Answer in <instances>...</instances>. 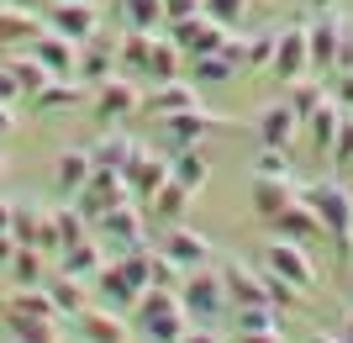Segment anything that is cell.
Wrapping results in <instances>:
<instances>
[{
    "label": "cell",
    "mask_w": 353,
    "mask_h": 343,
    "mask_svg": "<svg viewBox=\"0 0 353 343\" xmlns=\"http://www.w3.org/2000/svg\"><path fill=\"white\" fill-rule=\"evenodd\" d=\"M179 306L190 312V322H216V317L232 312V296H227V285H221V269H190L185 280H179Z\"/></svg>",
    "instance_id": "1"
},
{
    "label": "cell",
    "mask_w": 353,
    "mask_h": 343,
    "mask_svg": "<svg viewBox=\"0 0 353 343\" xmlns=\"http://www.w3.org/2000/svg\"><path fill=\"white\" fill-rule=\"evenodd\" d=\"M306 201H311V211H316V222H322V233L338 248H348V238H353V195H348V185H338V179H316L306 190Z\"/></svg>",
    "instance_id": "2"
},
{
    "label": "cell",
    "mask_w": 353,
    "mask_h": 343,
    "mask_svg": "<svg viewBox=\"0 0 353 343\" xmlns=\"http://www.w3.org/2000/svg\"><path fill=\"white\" fill-rule=\"evenodd\" d=\"M95 233H101V243L111 248V254L143 248L148 243V211H137V201H121V206H111L101 222H95Z\"/></svg>",
    "instance_id": "3"
},
{
    "label": "cell",
    "mask_w": 353,
    "mask_h": 343,
    "mask_svg": "<svg viewBox=\"0 0 353 343\" xmlns=\"http://www.w3.org/2000/svg\"><path fill=\"white\" fill-rule=\"evenodd\" d=\"M259 264L269 269V275H280L285 285H295V291H311L316 285V264H311V254H306V243H290V238H274L264 248V259Z\"/></svg>",
    "instance_id": "4"
},
{
    "label": "cell",
    "mask_w": 353,
    "mask_h": 343,
    "mask_svg": "<svg viewBox=\"0 0 353 343\" xmlns=\"http://www.w3.org/2000/svg\"><path fill=\"white\" fill-rule=\"evenodd\" d=\"M101 21L105 16H101L95 0H53V6H48V27L63 32V37H74L79 48L101 37Z\"/></svg>",
    "instance_id": "5"
},
{
    "label": "cell",
    "mask_w": 353,
    "mask_h": 343,
    "mask_svg": "<svg viewBox=\"0 0 353 343\" xmlns=\"http://www.w3.org/2000/svg\"><path fill=\"white\" fill-rule=\"evenodd\" d=\"M274 79L280 85H295V79H306L311 75V37L306 27H280L274 32Z\"/></svg>",
    "instance_id": "6"
},
{
    "label": "cell",
    "mask_w": 353,
    "mask_h": 343,
    "mask_svg": "<svg viewBox=\"0 0 353 343\" xmlns=\"http://www.w3.org/2000/svg\"><path fill=\"white\" fill-rule=\"evenodd\" d=\"M121 179H127V195H132L137 206H148V201H153V195L169 185V159L137 148L132 159H127V169H121Z\"/></svg>",
    "instance_id": "7"
},
{
    "label": "cell",
    "mask_w": 353,
    "mask_h": 343,
    "mask_svg": "<svg viewBox=\"0 0 353 343\" xmlns=\"http://www.w3.org/2000/svg\"><path fill=\"white\" fill-rule=\"evenodd\" d=\"M169 37H174V43L185 48V59H206V53H221V48H227V37H232V32H227L221 21H211V16L201 11V16H190V21L169 27Z\"/></svg>",
    "instance_id": "8"
},
{
    "label": "cell",
    "mask_w": 353,
    "mask_h": 343,
    "mask_svg": "<svg viewBox=\"0 0 353 343\" xmlns=\"http://www.w3.org/2000/svg\"><path fill=\"white\" fill-rule=\"evenodd\" d=\"M32 59L43 63L48 75L53 79H79V43H74V37H63V32H53L48 27L43 37H37V43L27 48Z\"/></svg>",
    "instance_id": "9"
},
{
    "label": "cell",
    "mask_w": 353,
    "mask_h": 343,
    "mask_svg": "<svg viewBox=\"0 0 353 343\" xmlns=\"http://www.w3.org/2000/svg\"><path fill=\"white\" fill-rule=\"evenodd\" d=\"M301 127H306V121L290 111V101H274V106H264V111L253 117V137H259V148H290L295 137H301Z\"/></svg>",
    "instance_id": "10"
},
{
    "label": "cell",
    "mask_w": 353,
    "mask_h": 343,
    "mask_svg": "<svg viewBox=\"0 0 353 343\" xmlns=\"http://www.w3.org/2000/svg\"><path fill=\"white\" fill-rule=\"evenodd\" d=\"M95 111H101L105 127H117V121H127L132 111H143V90L127 75H111L105 85H95Z\"/></svg>",
    "instance_id": "11"
},
{
    "label": "cell",
    "mask_w": 353,
    "mask_h": 343,
    "mask_svg": "<svg viewBox=\"0 0 353 343\" xmlns=\"http://www.w3.org/2000/svg\"><path fill=\"white\" fill-rule=\"evenodd\" d=\"M221 269V285H227V296H232V306H253V301H274L269 296V280H264V269L253 275L243 259H227V264H216Z\"/></svg>",
    "instance_id": "12"
},
{
    "label": "cell",
    "mask_w": 353,
    "mask_h": 343,
    "mask_svg": "<svg viewBox=\"0 0 353 343\" xmlns=\"http://www.w3.org/2000/svg\"><path fill=\"white\" fill-rule=\"evenodd\" d=\"M74 328L85 343H132V328L117 317V306H85L74 317Z\"/></svg>",
    "instance_id": "13"
},
{
    "label": "cell",
    "mask_w": 353,
    "mask_h": 343,
    "mask_svg": "<svg viewBox=\"0 0 353 343\" xmlns=\"http://www.w3.org/2000/svg\"><path fill=\"white\" fill-rule=\"evenodd\" d=\"M159 121H163V148H169V153L195 148V143L216 127V117H206L201 106H195V111H174V117H159Z\"/></svg>",
    "instance_id": "14"
},
{
    "label": "cell",
    "mask_w": 353,
    "mask_h": 343,
    "mask_svg": "<svg viewBox=\"0 0 353 343\" xmlns=\"http://www.w3.org/2000/svg\"><path fill=\"white\" fill-rule=\"evenodd\" d=\"M343 117H348V111H343L338 95H327V101L306 117V137H311V153H316V159H332V143H338Z\"/></svg>",
    "instance_id": "15"
},
{
    "label": "cell",
    "mask_w": 353,
    "mask_h": 343,
    "mask_svg": "<svg viewBox=\"0 0 353 343\" xmlns=\"http://www.w3.org/2000/svg\"><path fill=\"white\" fill-rule=\"evenodd\" d=\"M311 37V75H338V48H343V21L322 16L316 27H306Z\"/></svg>",
    "instance_id": "16"
},
{
    "label": "cell",
    "mask_w": 353,
    "mask_h": 343,
    "mask_svg": "<svg viewBox=\"0 0 353 343\" xmlns=\"http://www.w3.org/2000/svg\"><path fill=\"white\" fill-rule=\"evenodd\" d=\"M143 106L153 111V117H174V111H195L201 106V85L195 79H163L159 90H148Z\"/></svg>",
    "instance_id": "17"
},
{
    "label": "cell",
    "mask_w": 353,
    "mask_h": 343,
    "mask_svg": "<svg viewBox=\"0 0 353 343\" xmlns=\"http://www.w3.org/2000/svg\"><path fill=\"white\" fill-rule=\"evenodd\" d=\"M48 32L43 11H21V6H0V43L6 48H32Z\"/></svg>",
    "instance_id": "18"
},
{
    "label": "cell",
    "mask_w": 353,
    "mask_h": 343,
    "mask_svg": "<svg viewBox=\"0 0 353 343\" xmlns=\"http://www.w3.org/2000/svg\"><path fill=\"white\" fill-rule=\"evenodd\" d=\"M290 201H295L290 175H253V211H259L264 222H274V217H280Z\"/></svg>",
    "instance_id": "19"
},
{
    "label": "cell",
    "mask_w": 353,
    "mask_h": 343,
    "mask_svg": "<svg viewBox=\"0 0 353 343\" xmlns=\"http://www.w3.org/2000/svg\"><path fill=\"white\" fill-rule=\"evenodd\" d=\"M90 175H95V159H90L85 148H69V153H59V164H53V185H59V195L63 201H74V195L90 185Z\"/></svg>",
    "instance_id": "20"
},
{
    "label": "cell",
    "mask_w": 353,
    "mask_h": 343,
    "mask_svg": "<svg viewBox=\"0 0 353 343\" xmlns=\"http://www.w3.org/2000/svg\"><path fill=\"white\" fill-rule=\"evenodd\" d=\"M163 254H169L185 275H190V269H206V264H211V243L201 238V233H190V227H174V233L163 238Z\"/></svg>",
    "instance_id": "21"
},
{
    "label": "cell",
    "mask_w": 353,
    "mask_h": 343,
    "mask_svg": "<svg viewBox=\"0 0 353 343\" xmlns=\"http://www.w3.org/2000/svg\"><path fill=\"white\" fill-rule=\"evenodd\" d=\"M274 238H290V243H316L322 238V222H316L311 201H290V206L274 217Z\"/></svg>",
    "instance_id": "22"
},
{
    "label": "cell",
    "mask_w": 353,
    "mask_h": 343,
    "mask_svg": "<svg viewBox=\"0 0 353 343\" xmlns=\"http://www.w3.org/2000/svg\"><path fill=\"white\" fill-rule=\"evenodd\" d=\"M95 291H101V306H132L137 296H143V291H137L132 280H127V269L117 264V259H111V264H101V275H95Z\"/></svg>",
    "instance_id": "23"
},
{
    "label": "cell",
    "mask_w": 353,
    "mask_h": 343,
    "mask_svg": "<svg viewBox=\"0 0 353 343\" xmlns=\"http://www.w3.org/2000/svg\"><path fill=\"white\" fill-rule=\"evenodd\" d=\"M169 179L174 185H185V190H206V179H211V164H206V153L201 148H179V153H169Z\"/></svg>",
    "instance_id": "24"
},
{
    "label": "cell",
    "mask_w": 353,
    "mask_h": 343,
    "mask_svg": "<svg viewBox=\"0 0 353 343\" xmlns=\"http://www.w3.org/2000/svg\"><path fill=\"white\" fill-rule=\"evenodd\" d=\"M137 333H143L148 343H179L185 333H190V312H185V306L159 312V317H148V322H137Z\"/></svg>",
    "instance_id": "25"
},
{
    "label": "cell",
    "mask_w": 353,
    "mask_h": 343,
    "mask_svg": "<svg viewBox=\"0 0 353 343\" xmlns=\"http://www.w3.org/2000/svg\"><path fill=\"white\" fill-rule=\"evenodd\" d=\"M59 259H63V275H74V280H95V275H101V264H105V254H101V243H95V238L63 248Z\"/></svg>",
    "instance_id": "26"
},
{
    "label": "cell",
    "mask_w": 353,
    "mask_h": 343,
    "mask_svg": "<svg viewBox=\"0 0 353 343\" xmlns=\"http://www.w3.org/2000/svg\"><path fill=\"white\" fill-rule=\"evenodd\" d=\"M85 95H90V85H85V79H48V85L37 90L32 101L43 106V111H69V106H79Z\"/></svg>",
    "instance_id": "27"
},
{
    "label": "cell",
    "mask_w": 353,
    "mask_h": 343,
    "mask_svg": "<svg viewBox=\"0 0 353 343\" xmlns=\"http://www.w3.org/2000/svg\"><path fill=\"white\" fill-rule=\"evenodd\" d=\"M111 69H117V48H105V43L79 48V79H85V85H105Z\"/></svg>",
    "instance_id": "28"
},
{
    "label": "cell",
    "mask_w": 353,
    "mask_h": 343,
    "mask_svg": "<svg viewBox=\"0 0 353 343\" xmlns=\"http://www.w3.org/2000/svg\"><path fill=\"white\" fill-rule=\"evenodd\" d=\"M232 322H237V333H285L280 312H274V301H253V306H232Z\"/></svg>",
    "instance_id": "29"
},
{
    "label": "cell",
    "mask_w": 353,
    "mask_h": 343,
    "mask_svg": "<svg viewBox=\"0 0 353 343\" xmlns=\"http://www.w3.org/2000/svg\"><path fill=\"white\" fill-rule=\"evenodd\" d=\"M6 312H21V317H53L59 322V306L48 296V285H16V296L6 301Z\"/></svg>",
    "instance_id": "30"
},
{
    "label": "cell",
    "mask_w": 353,
    "mask_h": 343,
    "mask_svg": "<svg viewBox=\"0 0 353 343\" xmlns=\"http://www.w3.org/2000/svg\"><path fill=\"white\" fill-rule=\"evenodd\" d=\"M117 16L127 21V32H159L163 27V0H121Z\"/></svg>",
    "instance_id": "31"
},
{
    "label": "cell",
    "mask_w": 353,
    "mask_h": 343,
    "mask_svg": "<svg viewBox=\"0 0 353 343\" xmlns=\"http://www.w3.org/2000/svg\"><path fill=\"white\" fill-rule=\"evenodd\" d=\"M43 248H32V243H16V254H11V280L16 285H48V275H43Z\"/></svg>",
    "instance_id": "32"
},
{
    "label": "cell",
    "mask_w": 353,
    "mask_h": 343,
    "mask_svg": "<svg viewBox=\"0 0 353 343\" xmlns=\"http://www.w3.org/2000/svg\"><path fill=\"white\" fill-rule=\"evenodd\" d=\"M132 153H137V143L121 133V127H111V133L95 143V153H90V159H95V164H105V169H127V159H132Z\"/></svg>",
    "instance_id": "33"
},
{
    "label": "cell",
    "mask_w": 353,
    "mask_h": 343,
    "mask_svg": "<svg viewBox=\"0 0 353 343\" xmlns=\"http://www.w3.org/2000/svg\"><path fill=\"white\" fill-rule=\"evenodd\" d=\"M148 53H153V32H127L117 43V63L127 75H148Z\"/></svg>",
    "instance_id": "34"
},
{
    "label": "cell",
    "mask_w": 353,
    "mask_h": 343,
    "mask_svg": "<svg viewBox=\"0 0 353 343\" xmlns=\"http://www.w3.org/2000/svg\"><path fill=\"white\" fill-rule=\"evenodd\" d=\"M48 296H53L59 317H69V322L85 312V280H74V275H59V280H48Z\"/></svg>",
    "instance_id": "35"
},
{
    "label": "cell",
    "mask_w": 353,
    "mask_h": 343,
    "mask_svg": "<svg viewBox=\"0 0 353 343\" xmlns=\"http://www.w3.org/2000/svg\"><path fill=\"white\" fill-rule=\"evenodd\" d=\"M179 59H185V48L174 43V37H169V43H159V37H153V53H148V79H179Z\"/></svg>",
    "instance_id": "36"
},
{
    "label": "cell",
    "mask_w": 353,
    "mask_h": 343,
    "mask_svg": "<svg viewBox=\"0 0 353 343\" xmlns=\"http://www.w3.org/2000/svg\"><path fill=\"white\" fill-rule=\"evenodd\" d=\"M16 328V343H59V322L53 317H21V312H6Z\"/></svg>",
    "instance_id": "37"
},
{
    "label": "cell",
    "mask_w": 353,
    "mask_h": 343,
    "mask_svg": "<svg viewBox=\"0 0 353 343\" xmlns=\"http://www.w3.org/2000/svg\"><path fill=\"white\" fill-rule=\"evenodd\" d=\"M53 233H59L63 248H74V243H85L95 227H90V217L79 206H63V211H53Z\"/></svg>",
    "instance_id": "38"
},
{
    "label": "cell",
    "mask_w": 353,
    "mask_h": 343,
    "mask_svg": "<svg viewBox=\"0 0 353 343\" xmlns=\"http://www.w3.org/2000/svg\"><path fill=\"white\" fill-rule=\"evenodd\" d=\"M43 227H48V211H43V206H16V211H11V238H16V243H32V248H37Z\"/></svg>",
    "instance_id": "39"
},
{
    "label": "cell",
    "mask_w": 353,
    "mask_h": 343,
    "mask_svg": "<svg viewBox=\"0 0 353 343\" xmlns=\"http://www.w3.org/2000/svg\"><path fill=\"white\" fill-rule=\"evenodd\" d=\"M201 11H206L211 21H221V27L232 32V27H243V21H248L253 0H201Z\"/></svg>",
    "instance_id": "40"
},
{
    "label": "cell",
    "mask_w": 353,
    "mask_h": 343,
    "mask_svg": "<svg viewBox=\"0 0 353 343\" xmlns=\"http://www.w3.org/2000/svg\"><path fill=\"white\" fill-rule=\"evenodd\" d=\"M6 75H11L16 85H21V95H37V90H43L48 79H53V75H48V69H43V63L32 59V53H27V59H16L11 69H6Z\"/></svg>",
    "instance_id": "41"
},
{
    "label": "cell",
    "mask_w": 353,
    "mask_h": 343,
    "mask_svg": "<svg viewBox=\"0 0 353 343\" xmlns=\"http://www.w3.org/2000/svg\"><path fill=\"white\" fill-rule=\"evenodd\" d=\"M237 63L227 59V53H206V59H190V79L195 85H216V79H227Z\"/></svg>",
    "instance_id": "42"
},
{
    "label": "cell",
    "mask_w": 353,
    "mask_h": 343,
    "mask_svg": "<svg viewBox=\"0 0 353 343\" xmlns=\"http://www.w3.org/2000/svg\"><path fill=\"white\" fill-rule=\"evenodd\" d=\"M322 101H327V90L316 85L311 75H306V79H295V90H290V111H295L301 121H306V117H311V111H316Z\"/></svg>",
    "instance_id": "43"
},
{
    "label": "cell",
    "mask_w": 353,
    "mask_h": 343,
    "mask_svg": "<svg viewBox=\"0 0 353 343\" xmlns=\"http://www.w3.org/2000/svg\"><path fill=\"white\" fill-rule=\"evenodd\" d=\"M148 206L159 211V217H169V222H174L179 211L190 206V190H185V185H174V179H169V185H163V190L153 195V201H148Z\"/></svg>",
    "instance_id": "44"
},
{
    "label": "cell",
    "mask_w": 353,
    "mask_h": 343,
    "mask_svg": "<svg viewBox=\"0 0 353 343\" xmlns=\"http://www.w3.org/2000/svg\"><path fill=\"white\" fill-rule=\"evenodd\" d=\"M243 63H248V69L274 63V32H253V37H243Z\"/></svg>",
    "instance_id": "45"
},
{
    "label": "cell",
    "mask_w": 353,
    "mask_h": 343,
    "mask_svg": "<svg viewBox=\"0 0 353 343\" xmlns=\"http://www.w3.org/2000/svg\"><path fill=\"white\" fill-rule=\"evenodd\" d=\"M332 169H348L353 164V117H343V127H338V143H332V159H327Z\"/></svg>",
    "instance_id": "46"
},
{
    "label": "cell",
    "mask_w": 353,
    "mask_h": 343,
    "mask_svg": "<svg viewBox=\"0 0 353 343\" xmlns=\"http://www.w3.org/2000/svg\"><path fill=\"white\" fill-rule=\"evenodd\" d=\"M253 175H290V159H285V148H259V159H253Z\"/></svg>",
    "instance_id": "47"
},
{
    "label": "cell",
    "mask_w": 353,
    "mask_h": 343,
    "mask_svg": "<svg viewBox=\"0 0 353 343\" xmlns=\"http://www.w3.org/2000/svg\"><path fill=\"white\" fill-rule=\"evenodd\" d=\"M190 16H201V0H163V27H179Z\"/></svg>",
    "instance_id": "48"
},
{
    "label": "cell",
    "mask_w": 353,
    "mask_h": 343,
    "mask_svg": "<svg viewBox=\"0 0 353 343\" xmlns=\"http://www.w3.org/2000/svg\"><path fill=\"white\" fill-rule=\"evenodd\" d=\"M179 343H227V338H221V333H211V322H206V328H190Z\"/></svg>",
    "instance_id": "49"
},
{
    "label": "cell",
    "mask_w": 353,
    "mask_h": 343,
    "mask_svg": "<svg viewBox=\"0 0 353 343\" xmlns=\"http://www.w3.org/2000/svg\"><path fill=\"white\" fill-rule=\"evenodd\" d=\"M232 343H285V333H232Z\"/></svg>",
    "instance_id": "50"
},
{
    "label": "cell",
    "mask_w": 353,
    "mask_h": 343,
    "mask_svg": "<svg viewBox=\"0 0 353 343\" xmlns=\"http://www.w3.org/2000/svg\"><path fill=\"white\" fill-rule=\"evenodd\" d=\"M338 101L353 106V75H348V69H338Z\"/></svg>",
    "instance_id": "51"
},
{
    "label": "cell",
    "mask_w": 353,
    "mask_h": 343,
    "mask_svg": "<svg viewBox=\"0 0 353 343\" xmlns=\"http://www.w3.org/2000/svg\"><path fill=\"white\" fill-rule=\"evenodd\" d=\"M11 254H16V238H11V233H0V269L11 264Z\"/></svg>",
    "instance_id": "52"
},
{
    "label": "cell",
    "mask_w": 353,
    "mask_h": 343,
    "mask_svg": "<svg viewBox=\"0 0 353 343\" xmlns=\"http://www.w3.org/2000/svg\"><path fill=\"white\" fill-rule=\"evenodd\" d=\"M16 95H21V85L11 75H0V101H16Z\"/></svg>",
    "instance_id": "53"
},
{
    "label": "cell",
    "mask_w": 353,
    "mask_h": 343,
    "mask_svg": "<svg viewBox=\"0 0 353 343\" xmlns=\"http://www.w3.org/2000/svg\"><path fill=\"white\" fill-rule=\"evenodd\" d=\"M11 127H16V117H11V101H0V137L11 133Z\"/></svg>",
    "instance_id": "54"
},
{
    "label": "cell",
    "mask_w": 353,
    "mask_h": 343,
    "mask_svg": "<svg viewBox=\"0 0 353 343\" xmlns=\"http://www.w3.org/2000/svg\"><path fill=\"white\" fill-rule=\"evenodd\" d=\"M6 6H21V11H48L53 0H6Z\"/></svg>",
    "instance_id": "55"
},
{
    "label": "cell",
    "mask_w": 353,
    "mask_h": 343,
    "mask_svg": "<svg viewBox=\"0 0 353 343\" xmlns=\"http://www.w3.org/2000/svg\"><path fill=\"white\" fill-rule=\"evenodd\" d=\"M11 211H16L11 201H0V233H11Z\"/></svg>",
    "instance_id": "56"
},
{
    "label": "cell",
    "mask_w": 353,
    "mask_h": 343,
    "mask_svg": "<svg viewBox=\"0 0 353 343\" xmlns=\"http://www.w3.org/2000/svg\"><path fill=\"white\" fill-rule=\"evenodd\" d=\"M311 343H343L338 333H311Z\"/></svg>",
    "instance_id": "57"
},
{
    "label": "cell",
    "mask_w": 353,
    "mask_h": 343,
    "mask_svg": "<svg viewBox=\"0 0 353 343\" xmlns=\"http://www.w3.org/2000/svg\"><path fill=\"white\" fill-rule=\"evenodd\" d=\"M343 343H353V312H348V322H343Z\"/></svg>",
    "instance_id": "58"
},
{
    "label": "cell",
    "mask_w": 353,
    "mask_h": 343,
    "mask_svg": "<svg viewBox=\"0 0 353 343\" xmlns=\"http://www.w3.org/2000/svg\"><path fill=\"white\" fill-rule=\"evenodd\" d=\"M311 6H316V11H332V6H338V0H311Z\"/></svg>",
    "instance_id": "59"
},
{
    "label": "cell",
    "mask_w": 353,
    "mask_h": 343,
    "mask_svg": "<svg viewBox=\"0 0 353 343\" xmlns=\"http://www.w3.org/2000/svg\"><path fill=\"white\" fill-rule=\"evenodd\" d=\"M348 175H353V164H348Z\"/></svg>",
    "instance_id": "60"
},
{
    "label": "cell",
    "mask_w": 353,
    "mask_h": 343,
    "mask_svg": "<svg viewBox=\"0 0 353 343\" xmlns=\"http://www.w3.org/2000/svg\"><path fill=\"white\" fill-rule=\"evenodd\" d=\"M348 195H353V185H348Z\"/></svg>",
    "instance_id": "61"
},
{
    "label": "cell",
    "mask_w": 353,
    "mask_h": 343,
    "mask_svg": "<svg viewBox=\"0 0 353 343\" xmlns=\"http://www.w3.org/2000/svg\"><path fill=\"white\" fill-rule=\"evenodd\" d=\"M79 343H85V338H79Z\"/></svg>",
    "instance_id": "62"
}]
</instances>
